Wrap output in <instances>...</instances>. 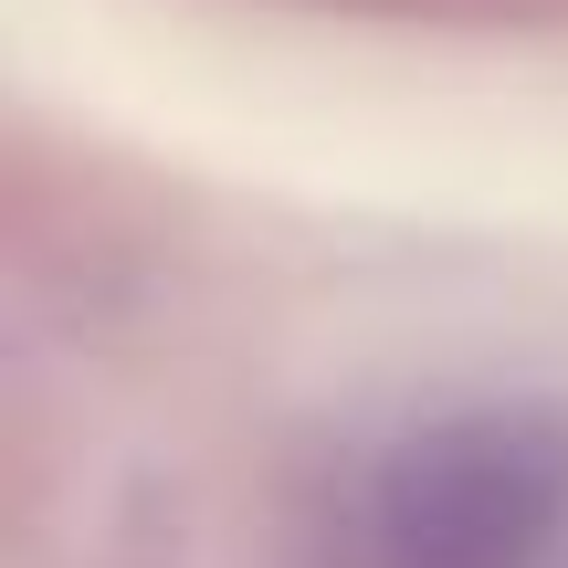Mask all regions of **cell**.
<instances>
[{
    "mask_svg": "<svg viewBox=\"0 0 568 568\" xmlns=\"http://www.w3.org/2000/svg\"><path fill=\"white\" fill-rule=\"evenodd\" d=\"M568 537V422L453 410L347 485L326 568H548Z\"/></svg>",
    "mask_w": 568,
    "mask_h": 568,
    "instance_id": "cell-1",
    "label": "cell"
}]
</instances>
